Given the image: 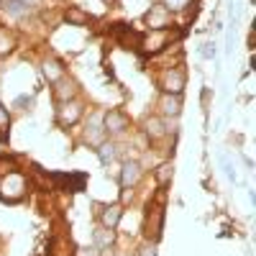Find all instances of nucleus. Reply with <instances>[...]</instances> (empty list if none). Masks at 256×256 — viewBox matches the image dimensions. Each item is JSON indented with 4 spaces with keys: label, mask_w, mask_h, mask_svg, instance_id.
I'll return each mask as SVG.
<instances>
[{
    "label": "nucleus",
    "mask_w": 256,
    "mask_h": 256,
    "mask_svg": "<svg viewBox=\"0 0 256 256\" xmlns=\"http://www.w3.org/2000/svg\"><path fill=\"white\" fill-rule=\"evenodd\" d=\"M120 212H123L120 205H108V208H102V210H100V223H102L105 228L113 230V228L120 223Z\"/></svg>",
    "instance_id": "11"
},
{
    "label": "nucleus",
    "mask_w": 256,
    "mask_h": 256,
    "mask_svg": "<svg viewBox=\"0 0 256 256\" xmlns=\"http://www.w3.org/2000/svg\"><path fill=\"white\" fill-rule=\"evenodd\" d=\"M138 44L146 49V52H159L164 44H166V31L159 28V31H148L146 36L138 38Z\"/></svg>",
    "instance_id": "7"
},
{
    "label": "nucleus",
    "mask_w": 256,
    "mask_h": 256,
    "mask_svg": "<svg viewBox=\"0 0 256 256\" xmlns=\"http://www.w3.org/2000/svg\"><path fill=\"white\" fill-rule=\"evenodd\" d=\"M164 8L169 10V13H172V10H184L187 6H190V0H164Z\"/></svg>",
    "instance_id": "23"
},
{
    "label": "nucleus",
    "mask_w": 256,
    "mask_h": 256,
    "mask_svg": "<svg viewBox=\"0 0 256 256\" xmlns=\"http://www.w3.org/2000/svg\"><path fill=\"white\" fill-rule=\"evenodd\" d=\"M67 20H70V24H74V26H88L90 24V16L77 10V8H72V10H67Z\"/></svg>",
    "instance_id": "17"
},
{
    "label": "nucleus",
    "mask_w": 256,
    "mask_h": 256,
    "mask_svg": "<svg viewBox=\"0 0 256 256\" xmlns=\"http://www.w3.org/2000/svg\"><path fill=\"white\" fill-rule=\"evenodd\" d=\"M102 128H105V131H108V134H123L126 131V128H128V118L120 113V110H110V113H105L102 116Z\"/></svg>",
    "instance_id": "5"
},
{
    "label": "nucleus",
    "mask_w": 256,
    "mask_h": 256,
    "mask_svg": "<svg viewBox=\"0 0 256 256\" xmlns=\"http://www.w3.org/2000/svg\"><path fill=\"white\" fill-rule=\"evenodd\" d=\"M56 116H59V120L64 123V126H72V123H77L80 120V116H82V105L74 100H64L62 105H59V110H56Z\"/></svg>",
    "instance_id": "6"
},
{
    "label": "nucleus",
    "mask_w": 256,
    "mask_h": 256,
    "mask_svg": "<svg viewBox=\"0 0 256 256\" xmlns=\"http://www.w3.org/2000/svg\"><path fill=\"white\" fill-rule=\"evenodd\" d=\"M44 77L49 80V82H56V80H62L64 77V70L59 67V62H44Z\"/></svg>",
    "instance_id": "15"
},
{
    "label": "nucleus",
    "mask_w": 256,
    "mask_h": 256,
    "mask_svg": "<svg viewBox=\"0 0 256 256\" xmlns=\"http://www.w3.org/2000/svg\"><path fill=\"white\" fill-rule=\"evenodd\" d=\"M102 134H105V128H102V118L100 116H92L88 120V128H84V141L88 144H102Z\"/></svg>",
    "instance_id": "8"
},
{
    "label": "nucleus",
    "mask_w": 256,
    "mask_h": 256,
    "mask_svg": "<svg viewBox=\"0 0 256 256\" xmlns=\"http://www.w3.org/2000/svg\"><path fill=\"white\" fill-rule=\"evenodd\" d=\"M202 56H212V41H208L205 49H202Z\"/></svg>",
    "instance_id": "26"
},
{
    "label": "nucleus",
    "mask_w": 256,
    "mask_h": 256,
    "mask_svg": "<svg viewBox=\"0 0 256 256\" xmlns=\"http://www.w3.org/2000/svg\"><path fill=\"white\" fill-rule=\"evenodd\" d=\"M95 251H98V248H80V251H77V256H98Z\"/></svg>",
    "instance_id": "25"
},
{
    "label": "nucleus",
    "mask_w": 256,
    "mask_h": 256,
    "mask_svg": "<svg viewBox=\"0 0 256 256\" xmlns=\"http://www.w3.org/2000/svg\"><path fill=\"white\" fill-rule=\"evenodd\" d=\"M141 180V164L138 162H126L120 169V184L123 187H134Z\"/></svg>",
    "instance_id": "9"
},
{
    "label": "nucleus",
    "mask_w": 256,
    "mask_h": 256,
    "mask_svg": "<svg viewBox=\"0 0 256 256\" xmlns=\"http://www.w3.org/2000/svg\"><path fill=\"white\" fill-rule=\"evenodd\" d=\"M159 105H162V113H164L166 118H177L180 110H182V100H180V95H169V92H166V95L162 98Z\"/></svg>",
    "instance_id": "10"
},
{
    "label": "nucleus",
    "mask_w": 256,
    "mask_h": 256,
    "mask_svg": "<svg viewBox=\"0 0 256 256\" xmlns=\"http://www.w3.org/2000/svg\"><path fill=\"white\" fill-rule=\"evenodd\" d=\"M162 88H164V92H169V95H180V92L184 90V72H182V70H169V72H164Z\"/></svg>",
    "instance_id": "3"
},
{
    "label": "nucleus",
    "mask_w": 256,
    "mask_h": 256,
    "mask_svg": "<svg viewBox=\"0 0 256 256\" xmlns=\"http://www.w3.org/2000/svg\"><path fill=\"white\" fill-rule=\"evenodd\" d=\"M10 46H13V38H10V34H8V31H3V28H0V54H6V52H10Z\"/></svg>",
    "instance_id": "22"
},
{
    "label": "nucleus",
    "mask_w": 256,
    "mask_h": 256,
    "mask_svg": "<svg viewBox=\"0 0 256 256\" xmlns=\"http://www.w3.org/2000/svg\"><path fill=\"white\" fill-rule=\"evenodd\" d=\"M172 172H174V166L169 164V162H166V164H162V166L156 169V180H159V184H166V182H169V177H172Z\"/></svg>",
    "instance_id": "20"
},
{
    "label": "nucleus",
    "mask_w": 256,
    "mask_h": 256,
    "mask_svg": "<svg viewBox=\"0 0 256 256\" xmlns=\"http://www.w3.org/2000/svg\"><path fill=\"white\" fill-rule=\"evenodd\" d=\"M105 3H113V0H105Z\"/></svg>",
    "instance_id": "27"
},
{
    "label": "nucleus",
    "mask_w": 256,
    "mask_h": 256,
    "mask_svg": "<svg viewBox=\"0 0 256 256\" xmlns=\"http://www.w3.org/2000/svg\"><path fill=\"white\" fill-rule=\"evenodd\" d=\"M31 10L28 3H24V0H6V16L8 18H20V16H26Z\"/></svg>",
    "instance_id": "14"
},
{
    "label": "nucleus",
    "mask_w": 256,
    "mask_h": 256,
    "mask_svg": "<svg viewBox=\"0 0 256 256\" xmlns=\"http://www.w3.org/2000/svg\"><path fill=\"white\" fill-rule=\"evenodd\" d=\"M95 244H98V248L110 246V244H113V230L108 228V230H100V233H95Z\"/></svg>",
    "instance_id": "19"
},
{
    "label": "nucleus",
    "mask_w": 256,
    "mask_h": 256,
    "mask_svg": "<svg viewBox=\"0 0 256 256\" xmlns=\"http://www.w3.org/2000/svg\"><path fill=\"white\" fill-rule=\"evenodd\" d=\"M56 88H54V95L64 102V100H72V95L77 92V84L72 82V80H67V77H62V80H56L54 82Z\"/></svg>",
    "instance_id": "12"
},
{
    "label": "nucleus",
    "mask_w": 256,
    "mask_h": 256,
    "mask_svg": "<svg viewBox=\"0 0 256 256\" xmlns=\"http://www.w3.org/2000/svg\"><path fill=\"white\" fill-rule=\"evenodd\" d=\"M172 24V13H169L164 6H152V10L146 13V26L152 31H159V28H166Z\"/></svg>",
    "instance_id": "2"
},
{
    "label": "nucleus",
    "mask_w": 256,
    "mask_h": 256,
    "mask_svg": "<svg viewBox=\"0 0 256 256\" xmlns=\"http://www.w3.org/2000/svg\"><path fill=\"white\" fill-rule=\"evenodd\" d=\"M146 134L152 136V138H162L166 134V128H164V123L159 118H148L146 120Z\"/></svg>",
    "instance_id": "16"
},
{
    "label": "nucleus",
    "mask_w": 256,
    "mask_h": 256,
    "mask_svg": "<svg viewBox=\"0 0 256 256\" xmlns=\"http://www.w3.org/2000/svg\"><path fill=\"white\" fill-rule=\"evenodd\" d=\"M8 128H10V116H8V110L3 108V105H0V138H6Z\"/></svg>",
    "instance_id": "21"
},
{
    "label": "nucleus",
    "mask_w": 256,
    "mask_h": 256,
    "mask_svg": "<svg viewBox=\"0 0 256 256\" xmlns=\"http://www.w3.org/2000/svg\"><path fill=\"white\" fill-rule=\"evenodd\" d=\"M24 195H26V180L18 169H13V172L0 177V198H3L6 202H18Z\"/></svg>",
    "instance_id": "1"
},
{
    "label": "nucleus",
    "mask_w": 256,
    "mask_h": 256,
    "mask_svg": "<svg viewBox=\"0 0 256 256\" xmlns=\"http://www.w3.org/2000/svg\"><path fill=\"white\" fill-rule=\"evenodd\" d=\"M98 154H100V159L105 162V164H110L116 156H118V152H116V146H110V144H100V148H98Z\"/></svg>",
    "instance_id": "18"
},
{
    "label": "nucleus",
    "mask_w": 256,
    "mask_h": 256,
    "mask_svg": "<svg viewBox=\"0 0 256 256\" xmlns=\"http://www.w3.org/2000/svg\"><path fill=\"white\" fill-rule=\"evenodd\" d=\"M162 220H164L162 205H152V208H148V216H146V233H148L154 241L162 236Z\"/></svg>",
    "instance_id": "4"
},
{
    "label": "nucleus",
    "mask_w": 256,
    "mask_h": 256,
    "mask_svg": "<svg viewBox=\"0 0 256 256\" xmlns=\"http://www.w3.org/2000/svg\"><path fill=\"white\" fill-rule=\"evenodd\" d=\"M141 256H156V248L154 246H144L141 248Z\"/></svg>",
    "instance_id": "24"
},
{
    "label": "nucleus",
    "mask_w": 256,
    "mask_h": 256,
    "mask_svg": "<svg viewBox=\"0 0 256 256\" xmlns=\"http://www.w3.org/2000/svg\"><path fill=\"white\" fill-rule=\"evenodd\" d=\"M54 180H56L64 190H70V192H77V190L84 187V177H82V174H74V177H70V174H56Z\"/></svg>",
    "instance_id": "13"
}]
</instances>
